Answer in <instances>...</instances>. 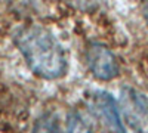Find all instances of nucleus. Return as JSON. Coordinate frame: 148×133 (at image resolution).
Segmentation results:
<instances>
[{
  "label": "nucleus",
  "mask_w": 148,
  "mask_h": 133,
  "mask_svg": "<svg viewBox=\"0 0 148 133\" xmlns=\"http://www.w3.org/2000/svg\"><path fill=\"white\" fill-rule=\"evenodd\" d=\"M142 15H144L145 22L148 25V0H142Z\"/></svg>",
  "instance_id": "nucleus-6"
},
{
  "label": "nucleus",
  "mask_w": 148,
  "mask_h": 133,
  "mask_svg": "<svg viewBox=\"0 0 148 133\" xmlns=\"http://www.w3.org/2000/svg\"><path fill=\"white\" fill-rule=\"evenodd\" d=\"M120 115L126 126L135 132H148V99L132 87L120 93Z\"/></svg>",
  "instance_id": "nucleus-2"
},
{
  "label": "nucleus",
  "mask_w": 148,
  "mask_h": 133,
  "mask_svg": "<svg viewBox=\"0 0 148 133\" xmlns=\"http://www.w3.org/2000/svg\"><path fill=\"white\" fill-rule=\"evenodd\" d=\"M67 127H68V130H71V132H77V130L88 132V130L90 129V126L82 118V115H80L79 113H71V114L67 117Z\"/></svg>",
  "instance_id": "nucleus-5"
},
{
  "label": "nucleus",
  "mask_w": 148,
  "mask_h": 133,
  "mask_svg": "<svg viewBox=\"0 0 148 133\" xmlns=\"http://www.w3.org/2000/svg\"><path fill=\"white\" fill-rule=\"evenodd\" d=\"M15 44L30 70L42 78L55 80L67 72V55L51 31L40 25H25L14 35Z\"/></svg>",
  "instance_id": "nucleus-1"
},
{
  "label": "nucleus",
  "mask_w": 148,
  "mask_h": 133,
  "mask_svg": "<svg viewBox=\"0 0 148 133\" xmlns=\"http://www.w3.org/2000/svg\"><path fill=\"white\" fill-rule=\"evenodd\" d=\"M90 110L105 124L116 132H125L126 127L121 121V115L116 99L107 92H93L89 96Z\"/></svg>",
  "instance_id": "nucleus-4"
},
{
  "label": "nucleus",
  "mask_w": 148,
  "mask_h": 133,
  "mask_svg": "<svg viewBox=\"0 0 148 133\" xmlns=\"http://www.w3.org/2000/svg\"><path fill=\"white\" fill-rule=\"evenodd\" d=\"M86 62L98 80H113L119 74L117 58L104 44L90 43L86 49Z\"/></svg>",
  "instance_id": "nucleus-3"
}]
</instances>
